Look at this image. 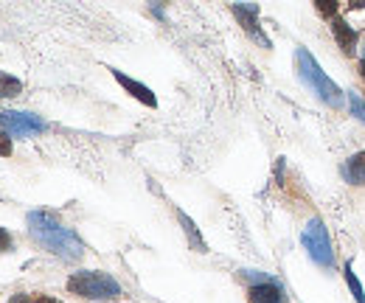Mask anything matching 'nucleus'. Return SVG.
<instances>
[{"instance_id":"obj_7","label":"nucleus","mask_w":365,"mask_h":303,"mask_svg":"<svg viewBox=\"0 0 365 303\" xmlns=\"http://www.w3.org/2000/svg\"><path fill=\"white\" fill-rule=\"evenodd\" d=\"M113 76H116V81H118L130 96H135L138 101H144L146 107H157V98H155V93H152L146 84L135 81V79H130V76H124L121 71H113Z\"/></svg>"},{"instance_id":"obj_18","label":"nucleus","mask_w":365,"mask_h":303,"mask_svg":"<svg viewBox=\"0 0 365 303\" xmlns=\"http://www.w3.org/2000/svg\"><path fill=\"white\" fill-rule=\"evenodd\" d=\"M9 303H31V298H28V295H14Z\"/></svg>"},{"instance_id":"obj_8","label":"nucleus","mask_w":365,"mask_h":303,"mask_svg":"<svg viewBox=\"0 0 365 303\" xmlns=\"http://www.w3.org/2000/svg\"><path fill=\"white\" fill-rule=\"evenodd\" d=\"M332 31H335V40H337V45L343 48V54H354V51H357V31H354L346 20L335 17Z\"/></svg>"},{"instance_id":"obj_20","label":"nucleus","mask_w":365,"mask_h":303,"mask_svg":"<svg viewBox=\"0 0 365 303\" xmlns=\"http://www.w3.org/2000/svg\"><path fill=\"white\" fill-rule=\"evenodd\" d=\"M37 303H60V301H54V298H37Z\"/></svg>"},{"instance_id":"obj_21","label":"nucleus","mask_w":365,"mask_h":303,"mask_svg":"<svg viewBox=\"0 0 365 303\" xmlns=\"http://www.w3.org/2000/svg\"><path fill=\"white\" fill-rule=\"evenodd\" d=\"M360 71H363V79H365V62H360Z\"/></svg>"},{"instance_id":"obj_3","label":"nucleus","mask_w":365,"mask_h":303,"mask_svg":"<svg viewBox=\"0 0 365 303\" xmlns=\"http://www.w3.org/2000/svg\"><path fill=\"white\" fill-rule=\"evenodd\" d=\"M68 290L90 298V301H116L121 298V287L113 275L107 273H96V270H84V273H73L68 278Z\"/></svg>"},{"instance_id":"obj_4","label":"nucleus","mask_w":365,"mask_h":303,"mask_svg":"<svg viewBox=\"0 0 365 303\" xmlns=\"http://www.w3.org/2000/svg\"><path fill=\"white\" fill-rule=\"evenodd\" d=\"M309 258L320 267H332L335 264V253H332V241H329V230L320 219H309V225L303 227V236H301Z\"/></svg>"},{"instance_id":"obj_15","label":"nucleus","mask_w":365,"mask_h":303,"mask_svg":"<svg viewBox=\"0 0 365 303\" xmlns=\"http://www.w3.org/2000/svg\"><path fill=\"white\" fill-rule=\"evenodd\" d=\"M0 154H3V157L11 154V135H9V132H0Z\"/></svg>"},{"instance_id":"obj_2","label":"nucleus","mask_w":365,"mask_h":303,"mask_svg":"<svg viewBox=\"0 0 365 303\" xmlns=\"http://www.w3.org/2000/svg\"><path fill=\"white\" fill-rule=\"evenodd\" d=\"M295 65H298V76L306 87H312V93H318L320 101H326L329 107H343V90L320 71V65L315 62V57L306 48L295 51Z\"/></svg>"},{"instance_id":"obj_16","label":"nucleus","mask_w":365,"mask_h":303,"mask_svg":"<svg viewBox=\"0 0 365 303\" xmlns=\"http://www.w3.org/2000/svg\"><path fill=\"white\" fill-rule=\"evenodd\" d=\"M318 8H320L323 14H332V17H335V11H337V3H335V0H318Z\"/></svg>"},{"instance_id":"obj_11","label":"nucleus","mask_w":365,"mask_h":303,"mask_svg":"<svg viewBox=\"0 0 365 303\" xmlns=\"http://www.w3.org/2000/svg\"><path fill=\"white\" fill-rule=\"evenodd\" d=\"M177 219H180V225H183V230H186V236H189V241L194 244V250H200V253H206V241H203V236H200V230H197V225L183 214V211H177Z\"/></svg>"},{"instance_id":"obj_13","label":"nucleus","mask_w":365,"mask_h":303,"mask_svg":"<svg viewBox=\"0 0 365 303\" xmlns=\"http://www.w3.org/2000/svg\"><path fill=\"white\" fill-rule=\"evenodd\" d=\"M346 284H349V290H352V295H354V301H357V303H365L363 284L357 281V275H354V270H352V261L346 264Z\"/></svg>"},{"instance_id":"obj_6","label":"nucleus","mask_w":365,"mask_h":303,"mask_svg":"<svg viewBox=\"0 0 365 303\" xmlns=\"http://www.w3.org/2000/svg\"><path fill=\"white\" fill-rule=\"evenodd\" d=\"M233 14L239 17V23L245 25V31H247L250 37H256L262 45L270 48V40L259 31V6H256V3H233Z\"/></svg>"},{"instance_id":"obj_19","label":"nucleus","mask_w":365,"mask_h":303,"mask_svg":"<svg viewBox=\"0 0 365 303\" xmlns=\"http://www.w3.org/2000/svg\"><path fill=\"white\" fill-rule=\"evenodd\" d=\"M352 8H365V0H352Z\"/></svg>"},{"instance_id":"obj_10","label":"nucleus","mask_w":365,"mask_h":303,"mask_svg":"<svg viewBox=\"0 0 365 303\" xmlns=\"http://www.w3.org/2000/svg\"><path fill=\"white\" fill-rule=\"evenodd\" d=\"M343 177H346L349 183H354V185H365V152H357V154H352V157L346 160Z\"/></svg>"},{"instance_id":"obj_5","label":"nucleus","mask_w":365,"mask_h":303,"mask_svg":"<svg viewBox=\"0 0 365 303\" xmlns=\"http://www.w3.org/2000/svg\"><path fill=\"white\" fill-rule=\"evenodd\" d=\"M0 127L9 135H31V132H43L45 121L31 115V113H17V110H6L0 113Z\"/></svg>"},{"instance_id":"obj_1","label":"nucleus","mask_w":365,"mask_h":303,"mask_svg":"<svg viewBox=\"0 0 365 303\" xmlns=\"http://www.w3.org/2000/svg\"><path fill=\"white\" fill-rule=\"evenodd\" d=\"M26 222H28V233L34 236V241H37L43 250H48V253H54V256H60V258H65V261H76V258L84 256L82 239L73 233L71 227L57 222L51 214L34 211V214H28Z\"/></svg>"},{"instance_id":"obj_12","label":"nucleus","mask_w":365,"mask_h":303,"mask_svg":"<svg viewBox=\"0 0 365 303\" xmlns=\"http://www.w3.org/2000/svg\"><path fill=\"white\" fill-rule=\"evenodd\" d=\"M20 90H23L20 79H14V76H9L0 71V98H11V96H17Z\"/></svg>"},{"instance_id":"obj_17","label":"nucleus","mask_w":365,"mask_h":303,"mask_svg":"<svg viewBox=\"0 0 365 303\" xmlns=\"http://www.w3.org/2000/svg\"><path fill=\"white\" fill-rule=\"evenodd\" d=\"M6 250H11V236H9V230L0 227V253H6Z\"/></svg>"},{"instance_id":"obj_9","label":"nucleus","mask_w":365,"mask_h":303,"mask_svg":"<svg viewBox=\"0 0 365 303\" xmlns=\"http://www.w3.org/2000/svg\"><path fill=\"white\" fill-rule=\"evenodd\" d=\"M250 303H284V292L273 281L270 284H253L250 287Z\"/></svg>"},{"instance_id":"obj_14","label":"nucleus","mask_w":365,"mask_h":303,"mask_svg":"<svg viewBox=\"0 0 365 303\" xmlns=\"http://www.w3.org/2000/svg\"><path fill=\"white\" fill-rule=\"evenodd\" d=\"M349 107H352V115L365 124V98H360L357 93H352V96H349Z\"/></svg>"}]
</instances>
